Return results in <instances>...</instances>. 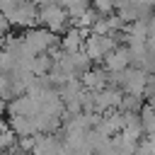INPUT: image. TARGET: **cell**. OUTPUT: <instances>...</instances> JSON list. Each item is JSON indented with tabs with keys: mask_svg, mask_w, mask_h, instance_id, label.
<instances>
[{
	"mask_svg": "<svg viewBox=\"0 0 155 155\" xmlns=\"http://www.w3.org/2000/svg\"><path fill=\"white\" fill-rule=\"evenodd\" d=\"M39 27L51 29L58 36H63L73 27V19H70V12L61 2H46V5H39Z\"/></svg>",
	"mask_w": 155,
	"mask_h": 155,
	"instance_id": "6da1fadb",
	"label": "cell"
},
{
	"mask_svg": "<svg viewBox=\"0 0 155 155\" xmlns=\"http://www.w3.org/2000/svg\"><path fill=\"white\" fill-rule=\"evenodd\" d=\"M22 36H24L27 48H29L34 56H39V53H51L53 48H61V36H58L56 31H51V29H44V27L27 29V31H22Z\"/></svg>",
	"mask_w": 155,
	"mask_h": 155,
	"instance_id": "7a4b0ae2",
	"label": "cell"
},
{
	"mask_svg": "<svg viewBox=\"0 0 155 155\" xmlns=\"http://www.w3.org/2000/svg\"><path fill=\"white\" fill-rule=\"evenodd\" d=\"M119 46V41L114 36H107V34H90L85 39V53L90 56L92 63H104V58Z\"/></svg>",
	"mask_w": 155,
	"mask_h": 155,
	"instance_id": "3957f363",
	"label": "cell"
},
{
	"mask_svg": "<svg viewBox=\"0 0 155 155\" xmlns=\"http://www.w3.org/2000/svg\"><path fill=\"white\" fill-rule=\"evenodd\" d=\"M109 73H124L126 68H131L133 65V58H131V48L126 46V44H119L107 58H104V63H102Z\"/></svg>",
	"mask_w": 155,
	"mask_h": 155,
	"instance_id": "277c9868",
	"label": "cell"
},
{
	"mask_svg": "<svg viewBox=\"0 0 155 155\" xmlns=\"http://www.w3.org/2000/svg\"><path fill=\"white\" fill-rule=\"evenodd\" d=\"M80 80H82L85 90H90V92H99V90H104V87L109 85V70H107L104 65H97V68H90Z\"/></svg>",
	"mask_w": 155,
	"mask_h": 155,
	"instance_id": "5b68a950",
	"label": "cell"
},
{
	"mask_svg": "<svg viewBox=\"0 0 155 155\" xmlns=\"http://www.w3.org/2000/svg\"><path fill=\"white\" fill-rule=\"evenodd\" d=\"M90 36V31L85 29H78V27H70L63 36H61V48L65 53H75V51H82L85 48V39Z\"/></svg>",
	"mask_w": 155,
	"mask_h": 155,
	"instance_id": "8992f818",
	"label": "cell"
},
{
	"mask_svg": "<svg viewBox=\"0 0 155 155\" xmlns=\"http://www.w3.org/2000/svg\"><path fill=\"white\" fill-rule=\"evenodd\" d=\"M56 65V58L51 53H39L34 61H31V73L34 75H48Z\"/></svg>",
	"mask_w": 155,
	"mask_h": 155,
	"instance_id": "52a82bcc",
	"label": "cell"
},
{
	"mask_svg": "<svg viewBox=\"0 0 155 155\" xmlns=\"http://www.w3.org/2000/svg\"><path fill=\"white\" fill-rule=\"evenodd\" d=\"M140 126H143V131H145V136H153L155 133V107L153 104H143V109H140Z\"/></svg>",
	"mask_w": 155,
	"mask_h": 155,
	"instance_id": "ba28073f",
	"label": "cell"
},
{
	"mask_svg": "<svg viewBox=\"0 0 155 155\" xmlns=\"http://www.w3.org/2000/svg\"><path fill=\"white\" fill-rule=\"evenodd\" d=\"M143 104H145V97H138V94H124L119 109L126 111V114H140Z\"/></svg>",
	"mask_w": 155,
	"mask_h": 155,
	"instance_id": "9c48e42d",
	"label": "cell"
},
{
	"mask_svg": "<svg viewBox=\"0 0 155 155\" xmlns=\"http://www.w3.org/2000/svg\"><path fill=\"white\" fill-rule=\"evenodd\" d=\"M10 29H12L10 19H7V17H5L2 12H0V44H2V41H5L7 36H10Z\"/></svg>",
	"mask_w": 155,
	"mask_h": 155,
	"instance_id": "30bf717a",
	"label": "cell"
},
{
	"mask_svg": "<svg viewBox=\"0 0 155 155\" xmlns=\"http://www.w3.org/2000/svg\"><path fill=\"white\" fill-rule=\"evenodd\" d=\"M34 5H46V2H56V0H31Z\"/></svg>",
	"mask_w": 155,
	"mask_h": 155,
	"instance_id": "8fae6325",
	"label": "cell"
}]
</instances>
